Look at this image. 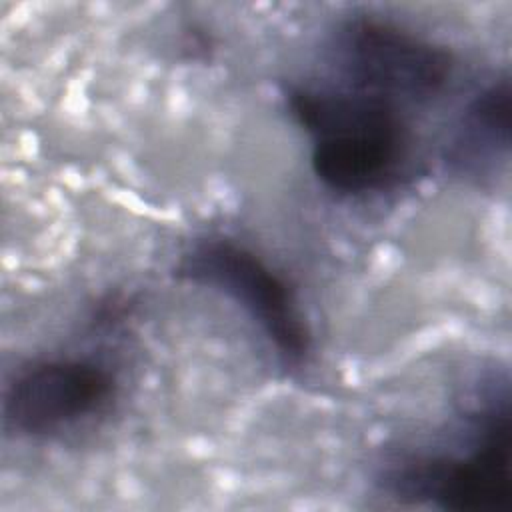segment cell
I'll list each match as a JSON object with an SVG mask.
<instances>
[{"label": "cell", "mask_w": 512, "mask_h": 512, "mask_svg": "<svg viewBox=\"0 0 512 512\" xmlns=\"http://www.w3.org/2000/svg\"><path fill=\"white\" fill-rule=\"evenodd\" d=\"M288 108L310 140L316 180L338 196L392 188L410 156V126L398 104L348 86H294Z\"/></svg>", "instance_id": "cell-1"}, {"label": "cell", "mask_w": 512, "mask_h": 512, "mask_svg": "<svg viewBox=\"0 0 512 512\" xmlns=\"http://www.w3.org/2000/svg\"><path fill=\"white\" fill-rule=\"evenodd\" d=\"M462 438L452 450L414 452L394 460L382 474L388 494L428 502L454 512H508L510 394L496 386L464 416Z\"/></svg>", "instance_id": "cell-2"}, {"label": "cell", "mask_w": 512, "mask_h": 512, "mask_svg": "<svg viewBox=\"0 0 512 512\" xmlns=\"http://www.w3.org/2000/svg\"><path fill=\"white\" fill-rule=\"evenodd\" d=\"M176 276L238 306L286 368L308 362L310 332L290 286L250 248L224 236L198 240L180 256Z\"/></svg>", "instance_id": "cell-3"}, {"label": "cell", "mask_w": 512, "mask_h": 512, "mask_svg": "<svg viewBox=\"0 0 512 512\" xmlns=\"http://www.w3.org/2000/svg\"><path fill=\"white\" fill-rule=\"evenodd\" d=\"M334 64L344 86L394 104H422L442 92L452 56L442 46L396 24L360 16L336 32Z\"/></svg>", "instance_id": "cell-4"}, {"label": "cell", "mask_w": 512, "mask_h": 512, "mask_svg": "<svg viewBox=\"0 0 512 512\" xmlns=\"http://www.w3.org/2000/svg\"><path fill=\"white\" fill-rule=\"evenodd\" d=\"M118 380L94 358L58 356L22 368L4 392V424L18 436L64 432L102 414L116 398Z\"/></svg>", "instance_id": "cell-5"}, {"label": "cell", "mask_w": 512, "mask_h": 512, "mask_svg": "<svg viewBox=\"0 0 512 512\" xmlns=\"http://www.w3.org/2000/svg\"><path fill=\"white\" fill-rule=\"evenodd\" d=\"M510 84L500 78L480 90L462 112L446 148V164L464 174H484L508 152Z\"/></svg>", "instance_id": "cell-6"}]
</instances>
